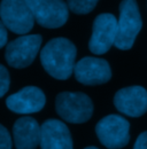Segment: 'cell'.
Listing matches in <instances>:
<instances>
[{
	"mask_svg": "<svg viewBox=\"0 0 147 149\" xmlns=\"http://www.w3.org/2000/svg\"><path fill=\"white\" fill-rule=\"evenodd\" d=\"M55 108L61 118L74 124L88 122L93 112L91 99L79 92L60 93L55 100Z\"/></svg>",
	"mask_w": 147,
	"mask_h": 149,
	"instance_id": "3957f363",
	"label": "cell"
},
{
	"mask_svg": "<svg viewBox=\"0 0 147 149\" xmlns=\"http://www.w3.org/2000/svg\"><path fill=\"white\" fill-rule=\"evenodd\" d=\"M41 149H73L70 131L64 123L57 119H48L40 126Z\"/></svg>",
	"mask_w": 147,
	"mask_h": 149,
	"instance_id": "7c38bea8",
	"label": "cell"
},
{
	"mask_svg": "<svg viewBox=\"0 0 147 149\" xmlns=\"http://www.w3.org/2000/svg\"><path fill=\"white\" fill-rule=\"evenodd\" d=\"M130 124L118 115L104 117L95 126V133L100 142L109 149H121L125 147L130 140Z\"/></svg>",
	"mask_w": 147,
	"mask_h": 149,
	"instance_id": "5b68a950",
	"label": "cell"
},
{
	"mask_svg": "<svg viewBox=\"0 0 147 149\" xmlns=\"http://www.w3.org/2000/svg\"><path fill=\"white\" fill-rule=\"evenodd\" d=\"M41 40L39 35H28L10 41L7 45L5 53L7 63L16 69L30 65L39 52Z\"/></svg>",
	"mask_w": 147,
	"mask_h": 149,
	"instance_id": "52a82bcc",
	"label": "cell"
},
{
	"mask_svg": "<svg viewBox=\"0 0 147 149\" xmlns=\"http://www.w3.org/2000/svg\"><path fill=\"white\" fill-rule=\"evenodd\" d=\"M99 0H67L68 8L75 14H88L98 3Z\"/></svg>",
	"mask_w": 147,
	"mask_h": 149,
	"instance_id": "5bb4252c",
	"label": "cell"
},
{
	"mask_svg": "<svg viewBox=\"0 0 147 149\" xmlns=\"http://www.w3.org/2000/svg\"><path fill=\"white\" fill-rule=\"evenodd\" d=\"M46 102L45 94L35 86H28L20 90L18 93L7 97L6 104L9 110L16 113H34L40 111Z\"/></svg>",
	"mask_w": 147,
	"mask_h": 149,
	"instance_id": "8fae6325",
	"label": "cell"
},
{
	"mask_svg": "<svg viewBox=\"0 0 147 149\" xmlns=\"http://www.w3.org/2000/svg\"><path fill=\"white\" fill-rule=\"evenodd\" d=\"M143 22L136 0H123L120 3V19L115 46L120 49H130L138 36Z\"/></svg>",
	"mask_w": 147,
	"mask_h": 149,
	"instance_id": "7a4b0ae2",
	"label": "cell"
},
{
	"mask_svg": "<svg viewBox=\"0 0 147 149\" xmlns=\"http://www.w3.org/2000/svg\"><path fill=\"white\" fill-rule=\"evenodd\" d=\"M34 19L44 28L62 26L69 16L68 6L63 0H25Z\"/></svg>",
	"mask_w": 147,
	"mask_h": 149,
	"instance_id": "8992f818",
	"label": "cell"
},
{
	"mask_svg": "<svg viewBox=\"0 0 147 149\" xmlns=\"http://www.w3.org/2000/svg\"><path fill=\"white\" fill-rule=\"evenodd\" d=\"M84 149H98L97 147H86V148H84Z\"/></svg>",
	"mask_w": 147,
	"mask_h": 149,
	"instance_id": "d6986e66",
	"label": "cell"
},
{
	"mask_svg": "<svg viewBox=\"0 0 147 149\" xmlns=\"http://www.w3.org/2000/svg\"><path fill=\"white\" fill-rule=\"evenodd\" d=\"M16 149H36L40 143V126L32 117H21L13 126Z\"/></svg>",
	"mask_w": 147,
	"mask_h": 149,
	"instance_id": "4fadbf2b",
	"label": "cell"
},
{
	"mask_svg": "<svg viewBox=\"0 0 147 149\" xmlns=\"http://www.w3.org/2000/svg\"><path fill=\"white\" fill-rule=\"evenodd\" d=\"M0 149H12V138L6 127L0 124Z\"/></svg>",
	"mask_w": 147,
	"mask_h": 149,
	"instance_id": "2e32d148",
	"label": "cell"
},
{
	"mask_svg": "<svg viewBox=\"0 0 147 149\" xmlns=\"http://www.w3.org/2000/svg\"><path fill=\"white\" fill-rule=\"evenodd\" d=\"M117 35V19L111 14H100L93 22L92 36L89 48L93 54L100 55L115 45Z\"/></svg>",
	"mask_w": 147,
	"mask_h": 149,
	"instance_id": "ba28073f",
	"label": "cell"
},
{
	"mask_svg": "<svg viewBox=\"0 0 147 149\" xmlns=\"http://www.w3.org/2000/svg\"><path fill=\"white\" fill-rule=\"evenodd\" d=\"M0 17L7 29L18 35L28 33L35 23L34 15L25 0H2Z\"/></svg>",
	"mask_w": 147,
	"mask_h": 149,
	"instance_id": "277c9868",
	"label": "cell"
},
{
	"mask_svg": "<svg viewBox=\"0 0 147 149\" xmlns=\"http://www.w3.org/2000/svg\"><path fill=\"white\" fill-rule=\"evenodd\" d=\"M114 104L120 112L130 117H140L147 111V91L141 86L120 90L114 96Z\"/></svg>",
	"mask_w": 147,
	"mask_h": 149,
	"instance_id": "30bf717a",
	"label": "cell"
},
{
	"mask_svg": "<svg viewBox=\"0 0 147 149\" xmlns=\"http://www.w3.org/2000/svg\"><path fill=\"white\" fill-rule=\"evenodd\" d=\"M76 47L66 38H55L41 49L40 61L46 72L56 79H68L75 68Z\"/></svg>",
	"mask_w": 147,
	"mask_h": 149,
	"instance_id": "6da1fadb",
	"label": "cell"
},
{
	"mask_svg": "<svg viewBox=\"0 0 147 149\" xmlns=\"http://www.w3.org/2000/svg\"><path fill=\"white\" fill-rule=\"evenodd\" d=\"M7 42V30L4 23L0 21V48L4 47Z\"/></svg>",
	"mask_w": 147,
	"mask_h": 149,
	"instance_id": "ac0fdd59",
	"label": "cell"
},
{
	"mask_svg": "<svg viewBox=\"0 0 147 149\" xmlns=\"http://www.w3.org/2000/svg\"><path fill=\"white\" fill-rule=\"evenodd\" d=\"M133 149H147V131L143 132L137 138Z\"/></svg>",
	"mask_w": 147,
	"mask_h": 149,
	"instance_id": "e0dca14e",
	"label": "cell"
},
{
	"mask_svg": "<svg viewBox=\"0 0 147 149\" xmlns=\"http://www.w3.org/2000/svg\"><path fill=\"white\" fill-rule=\"evenodd\" d=\"M9 88V74L7 69L0 64V97H2Z\"/></svg>",
	"mask_w": 147,
	"mask_h": 149,
	"instance_id": "9a60e30c",
	"label": "cell"
},
{
	"mask_svg": "<svg viewBox=\"0 0 147 149\" xmlns=\"http://www.w3.org/2000/svg\"><path fill=\"white\" fill-rule=\"evenodd\" d=\"M76 79L84 85H99L107 83L111 77L108 62L104 58L84 57L75 64Z\"/></svg>",
	"mask_w": 147,
	"mask_h": 149,
	"instance_id": "9c48e42d",
	"label": "cell"
}]
</instances>
